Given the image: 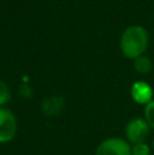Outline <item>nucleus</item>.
Segmentation results:
<instances>
[{
  "mask_svg": "<svg viewBox=\"0 0 154 155\" xmlns=\"http://www.w3.org/2000/svg\"><path fill=\"white\" fill-rule=\"evenodd\" d=\"M131 98L138 105L146 106L149 102H152L154 99L153 87L147 82H143V80L134 82L132 86H131Z\"/></svg>",
  "mask_w": 154,
  "mask_h": 155,
  "instance_id": "39448f33",
  "label": "nucleus"
},
{
  "mask_svg": "<svg viewBox=\"0 0 154 155\" xmlns=\"http://www.w3.org/2000/svg\"><path fill=\"white\" fill-rule=\"evenodd\" d=\"M18 131V120L7 107H0V144L10 143Z\"/></svg>",
  "mask_w": 154,
  "mask_h": 155,
  "instance_id": "20e7f679",
  "label": "nucleus"
},
{
  "mask_svg": "<svg viewBox=\"0 0 154 155\" xmlns=\"http://www.w3.org/2000/svg\"><path fill=\"white\" fill-rule=\"evenodd\" d=\"M143 118L147 121V124L150 125V128L154 129V99L145 106Z\"/></svg>",
  "mask_w": 154,
  "mask_h": 155,
  "instance_id": "1a4fd4ad",
  "label": "nucleus"
},
{
  "mask_svg": "<svg viewBox=\"0 0 154 155\" xmlns=\"http://www.w3.org/2000/svg\"><path fill=\"white\" fill-rule=\"evenodd\" d=\"M94 155H132L131 144L122 137L104 139L95 148Z\"/></svg>",
  "mask_w": 154,
  "mask_h": 155,
  "instance_id": "7ed1b4c3",
  "label": "nucleus"
},
{
  "mask_svg": "<svg viewBox=\"0 0 154 155\" xmlns=\"http://www.w3.org/2000/svg\"><path fill=\"white\" fill-rule=\"evenodd\" d=\"M11 99V88L4 80L0 79V107L7 105Z\"/></svg>",
  "mask_w": 154,
  "mask_h": 155,
  "instance_id": "0eeeda50",
  "label": "nucleus"
},
{
  "mask_svg": "<svg viewBox=\"0 0 154 155\" xmlns=\"http://www.w3.org/2000/svg\"><path fill=\"white\" fill-rule=\"evenodd\" d=\"M134 61V68L138 74L141 75H146V74L152 72L153 70V60L150 59L146 54H142V56L136 57V59L132 60Z\"/></svg>",
  "mask_w": 154,
  "mask_h": 155,
  "instance_id": "423d86ee",
  "label": "nucleus"
},
{
  "mask_svg": "<svg viewBox=\"0 0 154 155\" xmlns=\"http://www.w3.org/2000/svg\"><path fill=\"white\" fill-rule=\"evenodd\" d=\"M150 125L143 117H135L130 120L126 125V140L130 144H136V143H143L150 136Z\"/></svg>",
  "mask_w": 154,
  "mask_h": 155,
  "instance_id": "f03ea898",
  "label": "nucleus"
},
{
  "mask_svg": "<svg viewBox=\"0 0 154 155\" xmlns=\"http://www.w3.org/2000/svg\"><path fill=\"white\" fill-rule=\"evenodd\" d=\"M152 146H149L146 142L131 144V153L132 155H152Z\"/></svg>",
  "mask_w": 154,
  "mask_h": 155,
  "instance_id": "6e6552de",
  "label": "nucleus"
},
{
  "mask_svg": "<svg viewBox=\"0 0 154 155\" xmlns=\"http://www.w3.org/2000/svg\"><path fill=\"white\" fill-rule=\"evenodd\" d=\"M120 51L130 60L145 54L149 46V33L141 25H131L120 35Z\"/></svg>",
  "mask_w": 154,
  "mask_h": 155,
  "instance_id": "f257e3e1",
  "label": "nucleus"
},
{
  "mask_svg": "<svg viewBox=\"0 0 154 155\" xmlns=\"http://www.w3.org/2000/svg\"><path fill=\"white\" fill-rule=\"evenodd\" d=\"M152 148H153V153H154V139H153V144H152Z\"/></svg>",
  "mask_w": 154,
  "mask_h": 155,
  "instance_id": "9d476101",
  "label": "nucleus"
}]
</instances>
